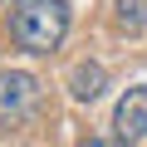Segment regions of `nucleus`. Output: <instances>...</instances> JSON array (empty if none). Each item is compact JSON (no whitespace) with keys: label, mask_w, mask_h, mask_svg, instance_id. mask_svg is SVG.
<instances>
[{"label":"nucleus","mask_w":147,"mask_h":147,"mask_svg":"<svg viewBox=\"0 0 147 147\" xmlns=\"http://www.w3.org/2000/svg\"><path fill=\"white\" fill-rule=\"evenodd\" d=\"M69 34V0H10V39L25 54H54Z\"/></svg>","instance_id":"1"},{"label":"nucleus","mask_w":147,"mask_h":147,"mask_svg":"<svg viewBox=\"0 0 147 147\" xmlns=\"http://www.w3.org/2000/svg\"><path fill=\"white\" fill-rule=\"evenodd\" d=\"M39 108V79L20 69H0V127H20Z\"/></svg>","instance_id":"2"},{"label":"nucleus","mask_w":147,"mask_h":147,"mask_svg":"<svg viewBox=\"0 0 147 147\" xmlns=\"http://www.w3.org/2000/svg\"><path fill=\"white\" fill-rule=\"evenodd\" d=\"M113 132H118V142H142L147 137V84H132L123 98H118V108H113Z\"/></svg>","instance_id":"3"},{"label":"nucleus","mask_w":147,"mask_h":147,"mask_svg":"<svg viewBox=\"0 0 147 147\" xmlns=\"http://www.w3.org/2000/svg\"><path fill=\"white\" fill-rule=\"evenodd\" d=\"M103 84H108L103 64H79V69L69 74V93L79 98V103H93V98H103Z\"/></svg>","instance_id":"4"},{"label":"nucleus","mask_w":147,"mask_h":147,"mask_svg":"<svg viewBox=\"0 0 147 147\" xmlns=\"http://www.w3.org/2000/svg\"><path fill=\"white\" fill-rule=\"evenodd\" d=\"M118 30L123 34H142V25H147V0H118Z\"/></svg>","instance_id":"5"},{"label":"nucleus","mask_w":147,"mask_h":147,"mask_svg":"<svg viewBox=\"0 0 147 147\" xmlns=\"http://www.w3.org/2000/svg\"><path fill=\"white\" fill-rule=\"evenodd\" d=\"M79 147H123L118 137H88V142H79Z\"/></svg>","instance_id":"6"}]
</instances>
